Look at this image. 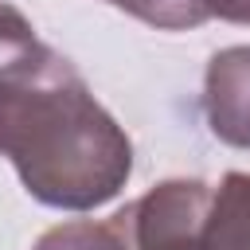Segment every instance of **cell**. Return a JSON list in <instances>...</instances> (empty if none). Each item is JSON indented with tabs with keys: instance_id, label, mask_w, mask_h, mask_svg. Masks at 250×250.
I'll return each instance as SVG.
<instances>
[{
	"instance_id": "1",
	"label": "cell",
	"mask_w": 250,
	"mask_h": 250,
	"mask_svg": "<svg viewBox=\"0 0 250 250\" xmlns=\"http://www.w3.org/2000/svg\"><path fill=\"white\" fill-rule=\"evenodd\" d=\"M0 152L27 195L59 211L109 203L133 172L125 129L43 39L0 62Z\"/></svg>"
},
{
	"instance_id": "2",
	"label": "cell",
	"mask_w": 250,
	"mask_h": 250,
	"mask_svg": "<svg viewBox=\"0 0 250 250\" xmlns=\"http://www.w3.org/2000/svg\"><path fill=\"white\" fill-rule=\"evenodd\" d=\"M129 250H250V172L164 180L113 215Z\"/></svg>"
},
{
	"instance_id": "3",
	"label": "cell",
	"mask_w": 250,
	"mask_h": 250,
	"mask_svg": "<svg viewBox=\"0 0 250 250\" xmlns=\"http://www.w3.org/2000/svg\"><path fill=\"white\" fill-rule=\"evenodd\" d=\"M203 117L223 145L250 148V47H223L211 55L203 74Z\"/></svg>"
},
{
	"instance_id": "4",
	"label": "cell",
	"mask_w": 250,
	"mask_h": 250,
	"mask_svg": "<svg viewBox=\"0 0 250 250\" xmlns=\"http://www.w3.org/2000/svg\"><path fill=\"white\" fill-rule=\"evenodd\" d=\"M31 250H129V246L113 219L109 223L74 219V223H59V227L43 230Z\"/></svg>"
},
{
	"instance_id": "5",
	"label": "cell",
	"mask_w": 250,
	"mask_h": 250,
	"mask_svg": "<svg viewBox=\"0 0 250 250\" xmlns=\"http://www.w3.org/2000/svg\"><path fill=\"white\" fill-rule=\"evenodd\" d=\"M105 4L121 8L125 16H133L148 27H164V31H188L207 20L199 0H105Z\"/></svg>"
},
{
	"instance_id": "6",
	"label": "cell",
	"mask_w": 250,
	"mask_h": 250,
	"mask_svg": "<svg viewBox=\"0 0 250 250\" xmlns=\"http://www.w3.org/2000/svg\"><path fill=\"white\" fill-rule=\"evenodd\" d=\"M199 4H203L207 20L219 16L227 23H250V0H199Z\"/></svg>"
}]
</instances>
